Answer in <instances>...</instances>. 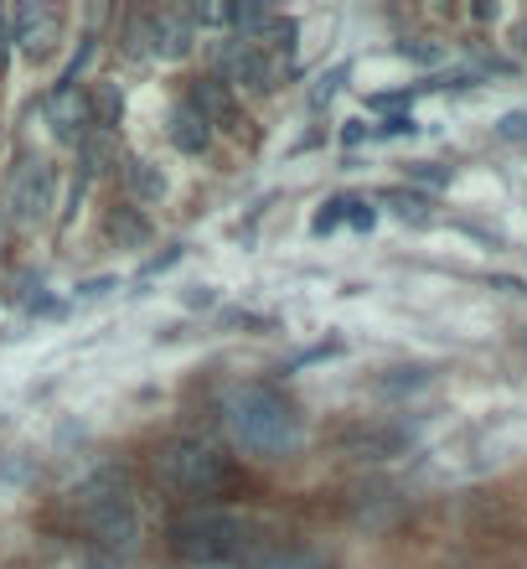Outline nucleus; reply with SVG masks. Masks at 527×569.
<instances>
[{
    "instance_id": "412c9836",
    "label": "nucleus",
    "mask_w": 527,
    "mask_h": 569,
    "mask_svg": "<svg viewBox=\"0 0 527 569\" xmlns=\"http://www.w3.org/2000/svg\"><path fill=\"white\" fill-rule=\"evenodd\" d=\"M5 58H11V21L0 16V68H5Z\"/></svg>"
},
{
    "instance_id": "f03ea898",
    "label": "nucleus",
    "mask_w": 527,
    "mask_h": 569,
    "mask_svg": "<svg viewBox=\"0 0 527 569\" xmlns=\"http://www.w3.org/2000/svg\"><path fill=\"white\" fill-rule=\"evenodd\" d=\"M223 419L243 451L259 455H285L300 446V414L285 404V393L264 389V383H243L223 399Z\"/></svg>"
},
{
    "instance_id": "f8f14e48",
    "label": "nucleus",
    "mask_w": 527,
    "mask_h": 569,
    "mask_svg": "<svg viewBox=\"0 0 527 569\" xmlns=\"http://www.w3.org/2000/svg\"><path fill=\"white\" fill-rule=\"evenodd\" d=\"M171 140L187 151V156H196V151H207V140H213V130H207V119L196 115L192 104H181L171 115Z\"/></svg>"
},
{
    "instance_id": "39448f33",
    "label": "nucleus",
    "mask_w": 527,
    "mask_h": 569,
    "mask_svg": "<svg viewBox=\"0 0 527 569\" xmlns=\"http://www.w3.org/2000/svg\"><path fill=\"white\" fill-rule=\"evenodd\" d=\"M52 208V166L47 161H21L16 177H11V192H5V213L16 228H32L41 223Z\"/></svg>"
},
{
    "instance_id": "dca6fc26",
    "label": "nucleus",
    "mask_w": 527,
    "mask_h": 569,
    "mask_svg": "<svg viewBox=\"0 0 527 569\" xmlns=\"http://www.w3.org/2000/svg\"><path fill=\"white\" fill-rule=\"evenodd\" d=\"M388 202L404 217H414V223H424V217H430V202H424V197H414V192H388Z\"/></svg>"
},
{
    "instance_id": "2eb2a0df",
    "label": "nucleus",
    "mask_w": 527,
    "mask_h": 569,
    "mask_svg": "<svg viewBox=\"0 0 527 569\" xmlns=\"http://www.w3.org/2000/svg\"><path fill=\"white\" fill-rule=\"evenodd\" d=\"M109 228H115V238H124V244H140V238L151 234V228H145V217H135V213H115Z\"/></svg>"
},
{
    "instance_id": "a211bd4d",
    "label": "nucleus",
    "mask_w": 527,
    "mask_h": 569,
    "mask_svg": "<svg viewBox=\"0 0 527 569\" xmlns=\"http://www.w3.org/2000/svg\"><path fill=\"white\" fill-rule=\"evenodd\" d=\"M409 177H414V181H430V187H445L450 171H445V166H430V161H419V166H409Z\"/></svg>"
},
{
    "instance_id": "7ed1b4c3",
    "label": "nucleus",
    "mask_w": 527,
    "mask_h": 569,
    "mask_svg": "<svg viewBox=\"0 0 527 569\" xmlns=\"http://www.w3.org/2000/svg\"><path fill=\"white\" fill-rule=\"evenodd\" d=\"M79 518L104 554H130L140 544V502L124 472H98L79 487Z\"/></svg>"
},
{
    "instance_id": "20e7f679",
    "label": "nucleus",
    "mask_w": 527,
    "mask_h": 569,
    "mask_svg": "<svg viewBox=\"0 0 527 569\" xmlns=\"http://www.w3.org/2000/svg\"><path fill=\"white\" fill-rule=\"evenodd\" d=\"M156 476L181 497H217L233 487V466L228 455L207 446V440H171L156 455Z\"/></svg>"
},
{
    "instance_id": "1a4fd4ad",
    "label": "nucleus",
    "mask_w": 527,
    "mask_h": 569,
    "mask_svg": "<svg viewBox=\"0 0 527 569\" xmlns=\"http://www.w3.org/2000/svg\"><path fill=\"white\" fill-rule=\"evenodd\" d=\"M342 451L357 455V461H388V455L409 451V430H383V425L351 430V435H342Z\"/></svg>"
},
{
    "instance_id": "423d86ee",
    "label": "nucleus",
    "mask_w": 527,
    "mask_h": 569,
    "mask_svg": "<svg viewBox=\"0 0 527 569\" xmlns=\"http://www.w3.org/2000/svg\"><path fill=\"white\" fill-rule=\"evenodd\" d=\"M58 37H62V11H52V5H21L16 11L11 42H16L26 58H47L58 47Z\"/></svg>"
},
{
    "instance_id": "aec40b11",
    "label": "nucleus",
    "mask_w": 527,
    "mask_h": 569,
    "mask_svg": "<svg viewBox=\"0 0 527 569\" xmlns=\"http://www.w3.org/2000/svg\"><path fill=\"white\" fill-rule=\"evenodd\" d=\"M79 569H130V565H119V554H104V549H98V554H83Z\"/></svg>"
},
{
    "instance_id": "6e6552de",
    "label": "nucleus",
    "mask_w": 527,
    "mask_h": 569,
    "mask_svg": "<svg viewBox=\"0 0 527 569\" xmlns=\"http://www.w3.org/2000/svg\"><path fill=\"white\" fill-rule=\"evenodd\" d=\"M223 73H228V83H238V88H270V62H264V52H259V42H233V47H223Z\"/></svg>"
},
{
    "instance_id": "4be33fe9",
    "label": "nucleus",
    "mask_w": 527,
    "mask_h": 569,
    "mask_svg": "<svg viewBox=\"0 0 527 569\" xmlns=\"http://www.w3.org/2000/svg\"><path fill=\"white\" fill-rule=\"evenodd\" d=\"M404 130H414V119H404V115H398V119H388V125H383V135H404Z\"/></svg>"
},
{
    "instance_id": "0eeeda50",
    "label": "nucleus",
    "mask_w": 527,
    "mask_h": 569,
    "mask_svg": "<svg viewBox=\"0 0 527 569\" xmlns=\"http://www.w3.org/2000/svg\"><path fill=\"white\" fill-rule=\"evenodd\" d=\"M145 52H156V58L176 62V58H187L192 52V26L176 16V11H160V16H145Z\"/></svg>"
},
{
    "instance_id": "4468645a",
    "label": "nucleus",
    "mask_w": 527,
    "mask_h": 569,
    "mask_svg": "<svg viewBox=\"0 0 527 569\" xmlns=\"http://www.w3.org/2000/svg\"><path fill=\"white\" fill-rule=\"evenodd\" d=\"M130 187H135L140 202H160L166 197V171L151 166V161H130Z\"/></svg>"
},
{
    "instance_id": "9d476101",
    "label": "nucleus",
    "mask_w": 527,
    "mask_h": 569,
    "mask_svg": "<svg viewBox=\"0 0 527 569\" xmlns=\"http://www.w3.org/2000/svg\"><path fill=\"white\" fill-rule=\"evenodd\" d=\"M47 119H52L58 140H83L88 130H94V125H88V98H83L79 88H68V83L47 98Z\"/></svg>"
},
{
    "instance_id": "f257e3e1",
    "label": "nucleus",
    "mask_w": 527,
    "mask_h": 569,
    "mask_svg": "<svg viewBox=\"0 0 527 569\" xmlns=\"http://www.w3.org/2000/svg\"><path fill=\"white\" fill-rule=\"evenodd\" d=\"M171 549L187 565H264L270 549V533L259 529L254 518L243 512H223V508H192L171 518Z\"/></svg>"
},
{
    "instance_id": "9b49d317",
    "label": "nucleus",
    "mask_w": 527,
    "mask_h": 569,
    "mask_svg": "<svg viewBox=\"0 0 527 569\" xmlns=\"http://www.w3.org/2000/svg\"><path fill=\"white\" fill-rule=\"evenodd\" d=\"M192 109L207 119V125H228V130H238V104H233V94H228V83H223V79L196 83Z\"/></svg>"
},
{
    "instance_id": "ddd939ff",
    "label": "nucleus",
    "mask_w": 527,
    "mask_h": 569,
    "mask_svg": "<svg viewBox=\"0 0 527 569\" xmlns=\"http://www.w3.org/2000/svg\"><path fill=\"white\" fill-rule=\"evenodd\" d=\"M119 115H124V98H119V88H115V83H98L94 104H88V125L115 135V130H119Z\"/></svg>"
},
{
    "instance_id": "f3484780",
    "label": "nucleus",
    "mask_w": 527,
    "mask_h": 569,
    "mask_svg": "<svg viewBox=\"0 0 527 569\" xmlns=\"http://www.w3.org/2000/svg\"><path fill=\"white\" fill-rule=\"evenodd\" d=\"M496 135H502V140H527V109H512V115H502Z\"/></svg>"
},
{
    "instance_id": "6ab92c4d",
    "label": "nucleus",
    "mask_w": 527,
    "mask_h": 569,
    "mask_svg": "<svg viewBox=\"0 0 527 569\" xmlns=\"http://www.w3.org/2000/svg\"><path fill=\"white\" fill-rule=\"evenodd\" d=\"M259 569H326L321 559H311V554H285V559H274V565H259Z\"/></svg>"
}]
</instances>
